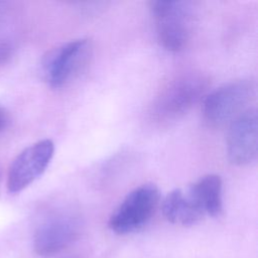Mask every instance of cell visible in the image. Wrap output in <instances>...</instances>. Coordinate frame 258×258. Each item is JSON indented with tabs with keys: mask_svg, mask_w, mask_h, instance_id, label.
<instances>
[{
	"mask_svg": "<svg viewBox=\"0 0 258 258\" xmlns=\"http://www.w3.org/2000/svg\"><path fill=\"white\" fill-rule=\"evenodd\" d=\"M81 220L75 211L59 208L49 212L38 224L33 248L40 256H52L69 247L80 235Z\"/></svg>",
	"mask_w": 258,
	"mask_h": 258,
	"instance_id": "5b68a950",
	"label": "cell"
},
{
	"mask_svg": "<svg viewBox=\"0 0 258 258\" xmlns=\"http://www.w3.org/2000/svg\"><path fill=\"white\" fill-rule=\"evenodd\" d=\"M13 54L12 45L6 40H0V66L8 62Z\"/></svg>",
	"mask_w": 258,
	"mask_h": 258,
	"instance_id": "8fae6325",
	"label": "cell"
},
{
	"mask_svg": "<svg viewBox=\"0 0 258 258\" xmlns=\"http://www.w3.org/2000/svg\"><path fill=\"white\" fill-rule=\"evenodd\" d=\"M53 153L54 144L50 139L39 140L24 148L9 166L8 191L17 194L30 185L45 171Z\"/></svg>",
	"mask_w": 258,
	"mask_h": 258,
	"instance_id": "52a82bcc",
	"label": "cell"
},
{
	"mask_svg": "<svg viewBox=\"0 0 258 258\" xmlns=\"http://www.w3.org/2000/svg\"><path fill=\"white\" fill-rule=\"evenodd\" d=\"M2 6H1V3H0V17H1V13H2Z\"/></svg>",
	"mask_w": 258,
	"mask_h": 258,
	"instance_id": "4fadbf2b",
	"label": "cell"
},
{
	"mask_svg": "<svg viewBox=\"0 0 258 258\" xmlns=\"http://www.w3.org/2000/svg\"><path fill=\"white\" fill-rule=\"evenodd\" d=\"M150 11L159 43L169 51H179L187 43L192 27L188 2L151 1Z\"/></svg>",
	"mask_w": 258,
	"mask_h": 258,
	"instance_id": "7a4b0ae2",
	"label": "cell"
},
{
	"mask_svg": "<svg viewBox=\"0 0 258 258\" xmlns=\"http://www.w3.org/2000/svg\"><path fill=\"white\" fill-rule=\"evenodd\" d=\"M255 94L256 85L250 79L225 84L205 97L203 103L204 117L212 126H222L232 122L246 110Z\"/></svg>",
	"mask_w": 258,
	"mask_h": 258,
	"instance_id": "3957f363",
	"label": "cell"
},
{
	"mask_svg": "<svg viewBox=\"0 0 258 258\" xmlns=\"http://www.w3.org/2000/svg\"><path fill=\"white\" fill-rule=\"evenodd\" d=\"M258 118L255 108H248L230 125L227 138L229 160L236 165H247L257 156Z\"/></svg>",
	"mask_w": 258,
	"mask_h": 258,
	"instance_id": "ba28073f",
	"label": "cell"
},
{
	"mask_svg": "<svg viewBox=\"0 0 258 258\" xmlns=\"http://www.w3.org/2000/svg\"><path fill=\"white\" fill-rule=\"evenodd\" d=\"M165 219L181 226H191L198 223L205 214L187 188H175L168 192L161 205Z\"/></svg>",
	"mask_w": 258,
	"mask_h": 258,
	"instance_id": "9c48e42d",
	"label": "cell"
},
{
	"mask_svg": "<svg viewBox=\"0 0 258 258\" xmlns=\"http://www.w3.org/2000/svg\"><path fill=\"white\" fill-rule=\"evenodd\" d=\"M92 52L88 38H79L66 42L43 58L42 72L46 82L52 88H62L75 80L86 68Z\"/></svg>",
	"mask_w": 258,
	"mask_h": 258,
	"instance_id": "8992f818",
	"label": "cell"
},
{
	"mask_svg": "<svg viewBox=\"0 0 258 258\" xmlns=\"http://www.w3.org/2000/svg\"><path fill=\"white\" fill-rule=\"evenodd\" d=\"M160 192L153 183H144L130 191L109 219V228L118 235H126L143 228L154 215Z\"/></svg>",
	"mask_w": 258,
	"mask_h": 258,
	"instance_id": "277c9868",
	"label": "cell"
},
{
	"mask_svg": "<svg viewBox=\"0 0 258 258\" xmlns=\"http://www.w3.org/2000/svg\"><path fill=\"white\" fill-rule=\"evenodd\" d=\"M8 118H7V113L5 112V110L0 106V132L5 128L6 124H7Z\"/></svg>",
	"mask_w": 258,
	"mask_h": 258,
	"instance_id": "7c38bea8",
	"label": "cell"
},
{
	"mask_svg": "<svg viewBox=\"0 0 258 258\" xmlns=\"http://www.w3.org/2000/svg\"><path fill=\"white\" fill-rule=\"evenodd\" d=\"M208 82L201 74L186 73L170 81L158 94L151 115L161 123L174 121L187 113L204 96Z\"/></svg>",
	"mask_w": 258,
	"mask_h": 258,
	"instance_id": "6da1fadb",
	"label": "cell"
},
{
	"mask_svg": "<svg viewBox=\"0 0 258 258\" xmlns=\"http://www.w3.org/2000/svg\"><path fill=\"white\" fill-rule=\"evenodd\" d=\"M205 215L219 216L223 209L222 179L217 174H207L188 186Z\"/></svg>",
	"mask_w": 258,
	"mask_h": 258,
	"instance_id": "30bf717a",
	"label": "cell"
}]
</instances>
